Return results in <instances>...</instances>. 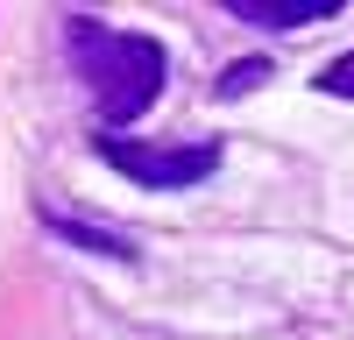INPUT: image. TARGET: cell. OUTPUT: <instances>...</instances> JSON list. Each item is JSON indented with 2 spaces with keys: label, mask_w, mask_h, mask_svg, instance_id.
<instances>
[{
  "label": "cell",
  "mask_w": 354,
  "mask_h": 340,
  "mask_svg": "<svg viewBox=\"0 0 354 340\" xmlns=\"http://www.w3.org/2000/svg\"><path fill=\"white\" fill-rule=\"evenodd\" d=\"M64 43L78 57L85 85H93V106L106 128H128L142 121L156 100H163V78H170V57L156 36H135V28H106L93 15H71L64 21Z\"/></svg>",
  "instance_id": "6da1fadb"
},
{
  "label": "cell",
  "mask_w": 354,
  "mask_h": 340,
  "mask_svg": "<svg viewBox=\"0 0 354 340\" xmlns=\"http://www.w3.org/2000/svg\"><path fill=\"white\" fill-rule=\"evenodd\" d=\"M100 156L142 191H192L198 178L220 170V142H128V135H106Z\"/></svg>",
  "instance_id": "7a4b0ae2"
},
{
  "label": "cell",
  "mask_w": 354,
  "mask_h": 340,
  "mask_svg": "<svg viewBox=\"0 0 354 340\" xmlns=\"http://www.w3.org/2000/svg\"><path fill=\"white\" fill-rule=\"evenodd\" d=\"M227 15L255 28H305V21H333L340 0H227Z\"/></svg>",
  "instance_id": "3957f363"
},
{
  "label": "cell",
  "mask_w": 354,
  "mask_h": 340,
  "mask_svg": "<svg viewBox=\"0 0 354 340\" xmlns=\"http://www.w3.org/2000/svg\"><path fill=\"white\" fill-rule=\"evenodd\" d=\"M50 234H64V241L93 248V255H113V263H135V248H128L121 234H106V227H85V220H71V213H50Z\"/></svg>",
  "instance_id": "277c9868"
},
{
  "label": "cell",
  "mask_w": 354,
  "mask_h": 340,
  "mask_svg": "<svg viewBox=\"0 0 354 340\" xmlns=\"http://www.w3.org/2000/svg\"><path fill=\"white\" fill-rule=\"evenodd\" d=\"M262 78H270V64H262V57H241V64H227V78H220V100H241V93H255Z\"/></svg>",
  "instance_id": "5b68a950"
},
{
  "label": "cell",
  "mask_w": 354,
  "mask_h": 340,
  "mask_svg": "<svg viewBox=\"0 0 354 340\" xmlns=\"http://www.w3.org/2000/svg\"><path fill=\"white\" fill-rule=\"evenodd\" d=\"M319 93H333V100H354V50L333 57L326 71H319Z\"/></svg>",
  "instance_id": "8992f818"
}]
</instances>
